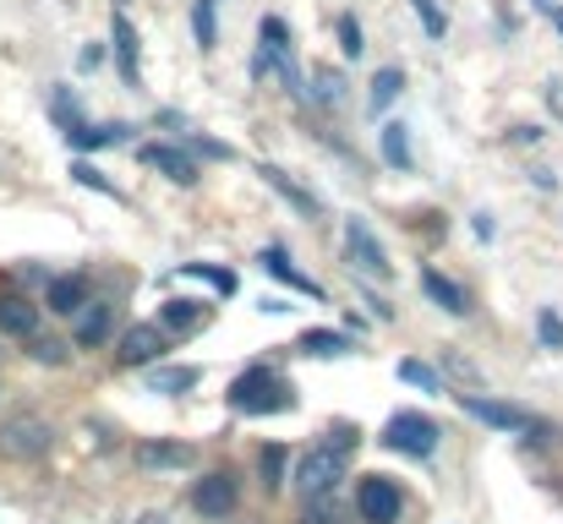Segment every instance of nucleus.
I'll return each instance as SVG.
<instances>
[{
	"mask_svg": "<svg viewBox=\"0 0 563 524\" xmlns=\"http://www.w3.org/2000/svg\"><path fill=\"white\" fill-rule=\"evenodd\" d=\"M235 415H279V410H296V388L268 366V360H252L235 382H230V399H224Z\"/></svg>",
	"mask_w": 563,
	"mask_h": 524,
	"instance_id": "nucleus-1",
	"label": "nucleus"
},
{
	"mask_svg": "<svg viewBox=\"0 0 563 524\" xmlns=\"http://www.w3.org/2000/svg\"><path fill=\"white\" fill-rule=\"evenodd\" d=\"M460 404H465V415H471V421H482V426H493V432L531 437V443L553 437V426H548V421H537V415H531V410H520V404H504V399H487V393H460Z\"/></svg>",
	"mask_w": 563,
	"mask_h": 524,
	"instance_id": "nucleus-2",
	"label": "nucleus"
},
{
	"mask_svg": "<svg viewBox=\"0 0 563 524\" xmlns=\"http://www.w3.org/2000/svg\"><path fill=\"white\" fill-rule=\"evenodd\" d=\"M438 437H443V426L432 415H421V410H399L383 426V448H394L405 459H432L438 454Z\"/></svg>",
	"mask_w": 563,
	"mask_h": 524,
	"instance_id": "nucleus-3",
	"label": "nucleus"
},
{
	"mask_svg": "<svg viewBox=\"0 0 563 524\" xmlns=\"http://www.w3.org/2000/svg\"><path fill=\"white\" fill-rule=\"evenodd\" d=\"M340 481H345V454H334L329 443H318V448H307L296 459V492H301V503L307 498H323V492H340Z\"/></svg>",
	"mask_w": 563,
	"mask_h": 524,
	"instance_id": "nucleus-4",
	"label": "nucleus"
},
{
	"mask_svg": "<svg viewBox=\"0 0 563 524\" xmlns=\"http://www.w3.org/2000/svg\"><path fill=\"white\" fill-rule=\"evenodd\" d=\"M49 443H55V426H49L44 415H11V421L0 426V459L27 465V459H44Z\"/></svg>",
	"mask_w": 563,
	"mask_h": 524,
	"instance_id": "nucleus-5",
	"label": "nucleus"
},
{
	"mask_svg": "<svg viewBox=\"0 0 563 524\" xmlns=\"http://www.w3.org/2000/svg\"><path fill=\"white\" fill-rule=\"evenodd\" d=\"M356 514H362V524H399V514H405L399 481L394 476H367L362 492H356Z\"/></svg>",
	"mask_w": 563,
	"mask_h": 524,
	"instance_id": "nucleus-6",
	"label": "nucleus"
},
{
	"mask_svg": "<svg viewBox=\"0 0 563 524\" xmlns=\"http://www.w3.org/2000/svg\"><path fill=\"white\" fill-rule=\"evenodd\" d=\"M345 257H351V268L377 274V279L394 268V263H388V252H383V241L373 235V224H367V219H356V213L345 219Z\"/></svg>",
	"mask_w": 563,
	"mask_h": 524,
	"instance_id": "nucleus-7",
	"label": "nucleus"
},
{
	"mask_svg": "<svg viewBox=\"0 0 563 524\" xmlns=\"http://www.w3.org/2000/svg\"><path fill=\"white\" fill-rule=\"evenodd\" d=\"M235 498H241V487H235L230 470H213V476H202V481L191 487V509H197L202 520H224V514H235Z\"/></svg>",
	"mask_w": 563,
	"mask_h": 524,
	"instance_id": "nucleus-8",
	"label": "nucleus"
},
{
	"mask_svg": "<svg viewBox=\"0 0 563 524\" xmlns=\"http://www.w3.org/2000/svg\"><path fill=\"white\" fill-rule=\"evenodd\" d=\"M110 328H115V301H82L77 312H71V339H77V349H99L104 339H110Z\"/></svg>",
	"mask_w": 563,
	"mask_h": 524,
	"instance_id": "nucleus-9",
	"label": "nucleus"
},
{
	"mask_svg": "<svg viewBox=\"0 0 563 524\" xmlns=\"http://www.w3.org/2000/svg\"><path fill=\"white\" fill-rule=\"evenodd\" d=\"M170 345V334L159 328V323H132L126 334H121V345H115V360L121 366H154L159 355Z\"/></svg>",
	"mask_w": 563,
	"mask_h": 524,
	"instance_id": "nucleus-10",
	"label": "nucleus"
},
{
	"mask_svg": "<svg viewBox=\"0 0 563 524\" xmlns=\"http://www.w3.org/2000/svg\"><path fill=\"white\" fill-rule=\"evenodd\" d=\"M143 159H148V165H154L159 175H170L176 186H197V180H202V170H197V159H191L187 148H170V143H148V148H143Z\"/></svg>",
	"mask_w": 563,
	"mask_h": 524,
	"instance_id": "nucleus-11",
	"label": "nucleus"
},
{
	"mask_svg": "<svg viewBox=\"0 0 563 524\" xmlns=\"http://www.w3.org/2000/svg\"><path fill=\"white\" fill-rule=\"evenodd\" d=\"M110 44H115V66H121V77L137 88L143 82V71H137V27H132V16L115 5V16H110Z\"/></svg>",
	"mask_w": 563,
	"mask_h": 524,
	"instance_id": "nucleus-12",
	"label": "nucleus"
},
{
	"mask_svg": "<svg viewBox=\"0 0 563 524\" xmlns=\"http://www.w3.org/2000/svg\"><path fill=\"white\" fill-rule=\"evenodd\" d=\"M257 263H263V274H268V279H279V285H290L296 296H312V301L323 296V285H318V279H307V274H301V268L290 263V252H285V246H268V252H263Z\"/></svg>",
	"mask_w": 563,
	"mask_h": 524,
	"instance_id": "nucleus-13",
	"label": "nucleus"
},
{
	"mask_svg": "<svg viewBox=\"0 0 563 524\" xmlns=\"http://www.w3.org/2000/svg\"><path fill=\"white\" fill-rule=\"evenodd\" d=\"M421 296H427L432 306H443L449 317H465V312H471V296H465L449 274H438V268H421Z\"/></svg>",
	"mask_w": 563,
	"mask_h": 524,
	"instance_id": "nucleus-14",
	"label": "nucleus"
},
{
	"mask_svg": "<svg viewBox=\"0 0 563 524\" xmlns=\"http://www.w3.org/2000/svg\"><path fill=\"white\" fill-rule=\"evenodd\" d=\"M82 301H88V274H55V279L44 285V306H49L55 317H71Z\"/></svg>",
	"mask_w": 563,
	"mask_h": 524,
	"instance_id": "nucleus-15",
	"label": "nucleus"
},
{
	"mask_svg": "<svg viewBox=\"0 0 563 524\" xmlns=\"http://www.w3.org/2000/svg\"><path fill=\"white\" fill-rule=\"evenodd\" d=\"M257 175H263V180H268V186H274V191H279V197H285V202L301 213V219H323V202H318L301 180H290L285 170H274V165H257Z\"/></svg>",
	"mask_w": 563,
	"mask_h": 524,
	"instance_id": "nucleus-16",
	"label": "nucleus"
},
{
	"mask_svg": "<svg viewBox=\"0 0 563 524\" xmlns=\"http://www.w3.org/2000/svg\"><path fill=\"white\" fill-rule=\"evenodd\" d=\"M0 334H5V339L38 334V306H33L27 296H0Z\"/></svg>",
	"mask_w": 563,
	"mask_h": 524,
	"instance_id": "nucleus-17",
	"label": "nucleus"
},
{
	"mask_svg": "<svg viewBox=\"0 0 563 524\" xmlns=\"http://www.w3.org/2000/svg\"><path fill=\"white\" fill-rule=\"evenodd\" d=\"M202 323H208V306H202V301L170 296V301L159 306V328H165V334H197Z\"/></svg>",
	"mask_w": 563,
	"mask_h": 524,
	"instance_id": "nucleus-18",
	"label": "nucleus"
},
{
	"mask_svg": "<svg viewBox=\"0 0 563 524\" xmlns=\"http://www.w3.org/2000/svg\"><path fill=\"white\" fill-rule=\"evenodd\" d=\"M191 459H197V454H191L187 443H165V437H159V443H154V437L137 443V465H143V470H187Z\"/></svg>",
	"mask_w": 563,
	"mask_h": 524,
	"instance_id": "nucleus-19",
	"label": "nucleus"
},
{
	"mask_svg": "<svg viewBox=\"0 0 563 524\" xmlns=\"http://www.w3.org/2000/svg\"><path fill=\"white\" fill-rule=\"evenodd\" d=\"M126 137H132V126H126V121H104V126H77V132H66V143H71L77 154L115 148V143H126Z\"/></svg>",
	"mask_w": 563,
	"mask_h": 524,
	"instance_id": "nucleus-20",
	"label": "nucleus"
},
{
	"mask_svg": "<svg viewBox=\"0 0 563 524\" xmlns=\"http://www.w3.org/2000/svg\"><path fill=\"white\" fill-rule=\"evenodd\" d=\"M197 382H202V371H197V366H154V371H148V393H165V399L191 393Z\"/></svg>",
	"mask_w": 563,
	"mask_h": 524,
	"instance_id": "nucleus-21",
	"label": "nucleus"
},
{
	"mask_svg": "<svg viewBox=\"0 0 563 524\" xmlns=\"http://www.w3.org/2000/svg\"><path fill=\"white\" fill-rule=\"evenodd\" d=\"M296 349H301V355L329 360V355H351V349H356V339H351V334H340V328H307V334L296 339Z\"/></svg>",
	"mask_w": 563,
	"mask_h": 524,
	"instance_id": "nucleus-22",
	"label": "nucleus"
},
{
	"mask_svg": "<svg viewBox=\"0 0 563 524\" xmlns=\"http://www.w3.org/2000/svg\"><path fill=\"white\" fill-rule=\"evenodd\" d=\"M377 148H383V165L388 170H410V126L405 121H388L377 132Z\"/></svg>",
	"mask_w": 563,
	"mask_h": 524,
	"instance_id": "nucleus-23",
	"label": "nucleus"
},
{
	"mask_svg": "<svg viewBox=\"0 0 563 524\" xmlns=\"http://www.w3.org/2000/svg\"><path fill=\"white\" fill-rule=\"evenodd\" d=\"M285 465H290V448H285V443H263V448H257V470H263V487H268V492H285V481H290Z\"/></svg>",
	"mask_w": 563,
	"mask_h": 524,
	"instance_id": "nucleus-24",
	"label": "nucleus"
},
{
	"mask_svg": "<svg viewBox=\"0 0 563 524\" xmlns=\"http://www.w3.org/2000/svg\"><path fill=\"white\" fill-rule=\"evenodd\" d=\"M399 93H405V71H399V66H383V71L373 77V93H367L373 115H383V110H388V104H394Z\"/></svg>",
	"mask_w": 563,
	"mask_h": 524,
	"instance_id": "nucleus-25",
	"label": "nucleus"
},
{
	"mask_svg": "<svg viewBox=\"0 0 563 524\" xmlns=\"http://www.w3.org/2000/svg\"><path fill=\"white\" fill-rule=\"evenodd\" d=\"M399 382H410V388H421V393H443L438 366H427V360H416V355H405V360H399Z\"/></svg>",
	"mask_w": 563,
	"mask_h": 524,
	"instance_id": "nucleus-26",
	"label": "nucleus"
},
{
	"mask_svg": "<svg viewBox=\"0 0 563 524\" xmlns=\"http://www.w3.org/2000/svg\"><path fill=\"white\" fill-rule=\"evenodd\" d=\"M176 274H181V279H202V285H213L219 296H235V274H230V268H213V263H181Z\"/></svg>",
	"mask_w": 563,
	"mask_h": 524,
	"instance_id": "nucleus-27",
	"label": "nucleus"
},
{
	"mask_svg": "<svg viewBox=\"0 0 563 524\" xmlns=\"http://www.w3.org/2000/svg\"><path fill=\"white\" fill-rule=\"evenodd\" d=\"M213 5H219V0H191V33H197L202 49L219 44V16H213Z\"/></svg>",
	"mask_w": 563,
	"mask_h": 524,
	"instance_id": "nucleus-28",
	"label": "nucleus"
},
{
	"mask_svg": "<svg viewBox=\"0 0 563 524\" xmlns=\"http://www.w3.org/2000/svg\"><path fill=\"white\" fill-rule=\"evenodd\" d=\"M301 524H345V503H340V492L307 498V520Z\"/></svg>",
	"mask_w": 563,
	"mask_h": 524,
	"instance_id": "nucleus-29",
	"label": "nucleus"
},
{
	"mask_svg": "<svg viewBox=\"0 0 563 524\" xmlns=\"http://www.w3.org/2000/svg\"><path fill=\"white\" fill-rule=\"evenodd\" d=\"M312 88H318V93H312L318 104H340V99H345V77H340L334 66H318V71H312Z\"/></svg>",
	"mask_w": 563,
	"mask_h": 524,
	"instance_id": "nucleus-30",
	"label": "nucleus"
},
{
	"mask_svg": "<svg viewBox=\"0 0 563 524\" xmlns=\"http://www.w3.org/2000/svg\"><path fill=\"white\" fill-rule=\"evenodd\" d=\"M71 180H77V186H88V191H99V197H121V191L104 180V170H99V165H88V159H71Z\"/></svg>",
	"mask_w": 563,
	"mask_h": 524,
	"instance_id": "nucleus-31",
	"label": "nucleus"
},
{
	"mask_svg": "<svg viewBox=\"0 0 563 524\" xmlns=\"http://www.w3.org/2000/svg\"><path fill=\"white\" fill-rule=\"evenodd\" d=\"M22 345H27V355H33L38 366H60V360H66V345H60V339H49V334H27Z\"/></svg>",
	"mask_w": 563,
	"mask_h": 524,
	"instance_id": "nucleus-32",
	"label": "nucleus"
},
{
	"mask_svg": "<svg viewBox=\"0 0 563 524\" xmlns=\"http://www.w3.org/2000/svg\"><path fill=\"white\" fill-rule=\"evenodd\" d=\"M187 148H191V154H202V159H213V165H230V159H235V148H230V143H219V137H202V132H191Z\"/></svg>",
	"mask_w": 563,
	"mask_h": 524,
	"instance_id": "nucleus-33",
	"label": "nucleus"
},
{
	"mask_svg": "<svg viewBox=\"0 0 563 524\" xmlns=\"http://www.w3.org/2000/svg\"><path fill=\"white\" fill-rule=\"evenodd\" d=\"M537 339H542L548 349H563V317L553 312V306H542V312H537Z\"/></svg>",
	"mask_w": 563,
	"mask_h": 524,
	"instance_id": "nucleus-34",
	"label": "nucleus"
},
{
	"mask_svg": "<svg viewBox=\"0 0 563 524\" xmlns=\"http://www.w3.org/2000/svg\"><path fill=\"white\" fill-rule=\"evenodd\" d=\"M340 49H345V60H356V55L367 49V38H362V22H356L351 11L340 16Z\"/></svg>",
	"mask_w": 563,
	"mask_h": 524,
	"instance_id": "nucleus-35",
	"label": "nucleus"
},
{
	"mask_svg": "<svg viewBox=\"0 0 563 524\" xmlns=\"http://www.w3.org/2000/svg\"><path fill=\"white\" fill-rule=\"evenodd\" d=\"M410 11L421 16V27H427L432 38H443V33H449V16L438 11V0H410Z\"/></svg>",
	"mask_w": 563,
	"mask_h": 524,
	"instance_id": "nucleus-36",
	"label": "nucleus"
},
{
	"mask_svg": "<svg viewBox=\"0 0 563 524\" xmlns=\"http://www.w3.org/2000/svg\"><path fill=\"white\" fill-rule=\"evenodd\" d=\"M329 437H334V443H329V448H334V454H351V448H356V443H362V437H356V426H351V421H340V426H334V432H329Z\"/></svg>",
	"mask_w": 563,
	"mask_h": 524,
	"instance_id": "nucleus-37",
	"label": "nucleus"
},
{
	"mask_svg": "<svg viewBox=\"0 0 563 524\" xmlns=\"http://www.w3.org/2000/svg\"><path fill=\"white\" fill-rule=\"evenodd\" d=\"M548 22H553V27H559V38H563V5H559V0H553V5H548Z\"/></svg>",
	"mask_w": 563,
	"mask_h": 524,
	"instance_id": "nucleus-38",
	"label": "nucleus"
},
{
	"mask_svg": "<svg viewBox=\"0 0 563 524\" xmlns=\"http://www.w3.org/2000/svg\"><path fill=\"white\" fill-rule=\"evenodd\" d=\"M143 524H170L165 514H143Z\"/></svg>",
	"mask_w": 563,
	"mask_h": 524,
	"instance_id": "nucleus-39",
	"label": "nucleus"
},
{
	"mask_svg": "<svg viewBox=\"0 0 563 524\" xmlns=\"http://www.w3.org/2000/svg\"><path fill=\"white\" fill-rule=\"evenodd\" d=\"M531 5H537V11H542V16H548V5H553V0H531Z\"/></svg>",
	"mask_w": 563,
	"mask_h": 524,
	"instance_id": "nucleus-40",
	"label": "nucleus"
},
{
	"mask_svg": "<svg viewBox=\"0 0 563 524\" xmlns=\"http://www.w3.org/2000/svg\"><path fill=\"white\" fill-rule=\"evenodd\" d=\"M115 5H121V0H115Z\"/></svg>",
	"mask_w": 563,
	"mask_h": 524,
	"instance_id": "nucleus-41",
	"label": "nucleus"
}]
</instances>
